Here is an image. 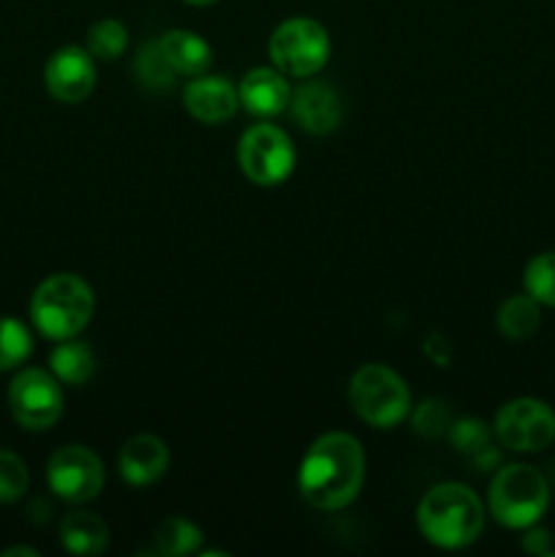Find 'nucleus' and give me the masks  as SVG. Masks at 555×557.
<instances>
[{
  "instance_id": "15",
  "label": "nucleus",
  "mask_w": 555,
  "mask_h": 557,
  "mask_svg": "<svg viewBox=\"0 0 555 557\" xmlns=\"http://www.w3.org/2000/svg\"><path fill=\"white\" fill-rule=\"evenodd\" d=\"M239 107L248 109L256 117H275L283 109H288L292 101V87L283 71L272 69H250L248 74L239 79Z\"/></svg>"
},
{
  "instance_id": "18",
  "label": "nucleus",
  "mask_w": 555,
  "mask_h": 557,
  "mask_svg": "<svg viewBox=\"0 0 555 557\" xmlns=\"http://www.w3.org/2000/svg\"><path fill=\"white\" fill-rule=\"evenodd\" d=\"M495 326L506 341H528L542 326V305L531 294H511L495 310Z\"/></svg>"
},
{
  "instance_id": "25",
  "label": "nucleus",
  "mask_w": 555,
  "mask_h": 557,
  "mask_svg": "<svg viewBox=\"0 0 555 557\" xmlns=\"http://www.w3.org/2000/svg\"><path fill=\"white\" fill-rule=\"evenodd\" d=\"M446 438H449V444L455 446L460 455L471 457L473 460V457L482 455L484 449H490L493 430H490L482 419L462 417V419H457V422L449 424V430H446Z\"/></svg>"
},
{
  "instance_id": "30",
  "label": "nucleus",
  "mask_w": 555,
  "mask_h": 557,
  "mask_svg": "<svg viewBox=\"0 0 555 557\" xmlns=\"http://www.w3.org/2000/svg\"><path fill=\"white\" fill-rule=\"evenodd\" d=\"M185 3L188 5H212V3H218V0H185Z\"/></svg>"
},
{
  "instance_id": "22",
  "label": "nucleus",
  "mask_w": 555,
  "mask_h": 557,
  "mask_svg": "<svg viewBox=\"0 0 555 557\" xmlns=\"http://www.w3.org/2000/svg\"><path fill=\"white\" fill-rule=\"evenodd\" d=\"M33 354V335L20 319H0V373L16 370Z\"/></svg>"
},
{
  "instance_id": "19",
  "label": "nucleus",
  "mask_w": 555,
  "mask_h": 557,
  "mask_svg": "<svg viewBox=\"0 0 555 557\" xmlns=\"http://www.w3.org/2000/svg\"><path fill=\"white\" fill-rule=\"evenodd\" d=\"M49 370H52V375L60 384L82 386L96 373V354H92L87 343L74 341V337L60 341V346L49 357Z\"/></svg>"
},
{
  "instance_id": "11",
  "label": "nucleus",
  "mask_w": 555,
  "mask_h": 557,
  "mask_svg": "<svg viewBox=\"0 0 555 557\" xmlns=\"http://www.w3.org/2000/svg\"><path fill=\"white\" fill-rule=\"evenodd\" d=\"M44 85L60 103H82L96 87V58L82 47H60L44 65Z\"/></svg>"
},
{
  "instance_id": "8",
  "label": "nucleus",
  "mask_w": 555,
  "mask_h": 557,
  "mask_svg": "<svg viewBox=\"0 0 555 557\" xmlns=\"http://www.w3.org/2000/svg\"><path fill=\"white\" fill-rule=\"evenodd\" d=\"M493 433L504 449L517 455H539L555 441V411L536 397H517L498 408Z\"/></svg>"
},
{
  "instance_id": "16",
  "label": "nucleus",
  "mask_w": 555,
  "mask_h": 557,
  "mask_svg": "<svg viewBox=\"0 0 555 557\" xmlns=\"http://www.w3.org/2000/svg\"><path fill=\"white\" fill-rule=\"evenodd\" d=\"M158 47L166 54L169 65L177 71V76H199L210 69L212 47L194 30H166L158 38Z\"/></svg>"
},
{
  "instance_id": "2",
  "label": "nucleus",
  "mask_w": 555,
  "mask_h": 557,
  "mask_svg": "<svg viewBox=\"0 0 555 557\" xmlns=\"http://www.w3.org/2000/svg\"><path fill=\"white\" fill-rule=\"evenodd\" d=\"M417 528L433 547L462 549L482 536L484 504L466 484H435L419 500Z\"/></svg>"
},
{
  "instance_id": "4",
  "label": "nucleus",
  "mask_w": 555,
  "mask_h": 557,
  "mask_svg": "<svg viewBox=\"0 0 555 557\" xmlns=\"http://www.w3.org/2000/svg\"><path fill=\"white\" fill-rule=\"evenodd\" d=\"M550 506V484L539 468L511 462L495 471L488 490V511L498 525L526 531L536 525Z\"/></svg>"
},
{
  "instance_id": "27",
  "label": "nucleus",
  "mask_w": 555,
  "mask_h": 557,
  "mask_svg": "<svg viewBox=\"0 0 555 557\" xmlns=\"http://www.w3.org/2000/svg\"><path fill=\"white\" fill-rule=\"evenodd\" d=\"M411 424L419 435H424V438H439V435H446V430H449L452 424L449 408L441 400L419 403L411 413Z\"/></svg>"
},
{
  "instance_id": "28",
  "label": "nucleus",
  "mask_w": 555,
  "mask_h": 557,
  "mask_svg": "<svg viewBox=\"0 0 555 557\" xmlns=\"http://www.w3.org/2000/svg\"><path fill=\"white\" fill-rule=\"evenodd\" d=\"M522 549L531 555H550L553 553V539L544 528H526V536H522Z\"/></svg>"
},
{
  "instance_id": "29",
  "label": "nucleus",
  "mask_w": 555,
  "mask_h": 557,
  "mask_svg": "<svg viewBox=\"0 0 555 557\" xmlns=\"http://www.w3.org/2000/svg\"><path fill=\"white\" fill-rule=\"evenodd\" d=\"M11 555H27V557H38L36 549H30V547H9V549H3V553H0V557H11Z\"/></svg>"
},
{
  "instance_id": "24",
  "label": "nucleus",
  "mask_w": 555,
  "mask_h": 557,
  "mask_svg": "<svg viewBox=\"0 0 555 557\" xmlns=\"http://www.w3.org/2000/svg\"><path fill=\"white\" fill-rule=\"evenodd\" d=\"M128 47V27L120 20H101L87 30V52L96 60H118Z\"/></svg>"
},
{
  "instance_id": "12",
  "label": "nucleus",
  "mask_w": 555,
  "mask_h": 557,
  "mask_svg": "<svg viewBox=\"0 0 555 557\" xmlns=\"http://www.w3.org/2000/svg\"><path fill=\"white\" fill-rule=\"evenodd\" d=\"M183 107L199 123L223 125L237 114L239 92L226 76L199 74L183 87Z\"/></svg>"
},
{
  "instance_id": "6",
  "label": "nucleus",
  "mask_w": 555,
  "mask_h": 557,
  "mask_svg": "<svg viewBox=\"0 0 555 557\" xmlns=\"http://www.w3.org/2000/svg\"><path fill=\"white\" fill-rule=\"evenodd\" d=\"M267 52L278 71L292 79H308L330 60V36L321 22L310 16H292L272 30Z\"/></svg>"
},
{
  "instance_id": "5",
  "label": "nucleus",
  "mask_w": 555,
  "mask_h": 557,
  "mask_svg": "<svg viewBox=\"0 0 555 557\" xmlns=\"http://www.w3.org/2000/svg\"><path fill=\"white\" fill-rule=\"evenodd\" d=\"M348 400L354 413L375 430L397 428L411 413L408 384L392 368L379 362L362 364L348 381Z\"/></svg>"
},
{
  "instance_id": "1",
  "label": "nucleus",
  "mask_w": 555,
  "mask_h": 557,
  "mask_svg": "<svg viewBox=\"0 0 555 557\" xmlns=\"http://www.w3.org/2000/svg\"><path fill=\"white\" fill-rule=\"evenodd\" d=\"M365 466V449L354 435L324 433L308 446L299 462V495L319 511L346 509L362 490Z\"/></svg>"
},
{
  "instance_id": "23",
  "label": "nucleus",
  "mask_w": 555,
  "mask_h": 557,
  "mask_svg": "<svg viewBox=\"0 0 555 557\" xmlns=\"http://www.w3.org/2000/svg\"><path fill=\"white\" fill-rule=\"evenodd\" d=\"M522 286L544 308H555V250L533 256L522 272Z\"/></svg>"
},
{
  "instance_id": "3",
  "label": "nucleus",
  "mask_w": 555,
  "mask_h": 557,
  "mask_svg": "<svg viewBox=\"0 0 555 557\" xmlns=\"http://www.w3.org/2000/svg\"><path fill=\"white\" fill-rule=\"evenodd\" d=\"M96 297L87 281L71 272H58L38 283L30 299V321L47 341H71L92 319Z\"/></svg>"
},
{
  "instance_id": "21",
  "label": "nucleus",
  "mask_w": 555,
  "mask_h": 557,
  "mask_svg": "<svg viewBox=\"0 0 555 557\" xmlns=\"http://www.w3.org/2000/svg\"><path fill=\"white\" fill-rule=\"evenodd\" d=\"M134 76L139 82V87H145L150 92L172 90L174 79H177V71L169 65L166 54L158 47V38L156 41H145L139 47V52L134 58Z\"/></svg>"
},
{
  "instance_id": "7",
  "label": "nucleus",
  "mask_w": 555,
  "mask_h": 557,
  "mask_svg": "<svg viewBox=\"0 0 555 557\" xmlns=\"http://www.w3.org/2000/svg\"><path fill=\"white\" fill-rule=\"evenodd\" d=\"M237 163L245 177L261 188H272L292 177L297 150L283 128L270 123H256L239 136Z\"/></svg>"
},
{
  "instance_id": "20",
  "label": "nucleus",
  "mask_w": 555,
  "mask_h": 557,
  "mask_svg": "<svg viewBox=\"0 0 555 557\" xmlns=\"http://www.w3.org/2000/svg\"><path fill=\"white\" fill-rule=\"evenodd\" d=\"M201 536L199 525H194L185 517H166L161 525L156 528L152 533V544H156V555L163 557H183V555H194L199 553Z\"/></svg>"
},
{
  "instance_id": "17",
  "label": "nucleus",
  "mask_w": 555,
  "mask_h": 557,
  "mask_svg": "<svg viewBox=\"0 0 555 557\" xmlns=\"http://www.w3.org/2000/svg\"><path fill=\"white\" fill-rule=\"evenodd\" d=\"M60 542L71 555H101L109 547V528L98 515L71 511L60 520Z\"/></svg>"
},
{
  "instance_id": "10",
  "label": "nucleus",
  "mask_w": 555,
  "mask_h": 557,
  "mask_svg": "<svg viewBox=\"0 0 555 557\" xmlns=\"http://www.w3.org/2000/svg\"><path fill=\"white\" fill-rule=\"evenodd\" d=\"M107 473L90 446H60L47 462V484L65 504H90L103 490Z\"/></svg>"
},
{
  "instance_id": "14",
  "label": "nucleus",
  "mask_w": 555,
  "mask_h": 557,
  "mask_svg": "<svg viewBox=\"0 0 555 557\" xmlns=\"http://www.w3.org/2000/svg\"><path fill=\"white\" fill-rule=\"evenodd\" d=\"M169 460H172L169 446L158 435L141 433L125 441L118 457V468L125 482L134 484V487H147L169 471Z\"/></svg>"
},
{
  "instance_id": "13",
  "label": "nucleus",
  "mask_w": 555,
  "mask_h": 557,
  "mask_svg": "<svg viewBox=\"0 0 555 557\" xmlns=\"http://www.w3.org/2000/svg\"><path fill=\"white\" fill-rule=\"evenodd\" d=\"M288 109H292L299 128L313 136L332 134L343 120V103L335 87L321 79H310V76L297 90H292Z\"/></svg>"
},
{
  "instance_id": "26",
  "label": "nucleus",
  "mask_w": 555,
  "mask_h": 557,
  "mask_svg": "<svg viewBox=\"0 0 555 557\" xmlns=\"http://www.w3.org/2000/svg\"><path fill=\"white\" fill-rule=\"evenodd\" d=\"M30 473L25 460L9 449H0V504H16L27 493Z\"/></svg>"
},
{
  "instance_id": "9",
  "label": "nucleus",
  "mask_w": 555,
  "mask_h": 557,
  "mask_svg": "<svg viewBox=\"0 0 555 557\" xmlns=\"http://www.w3.org/2000/svg\"><path fill=\"white\" fill-rule=\"evenodd\" d=\"M63 389L52 370L25 368L9 384V408L16 424L25 430H49L63 417Z\"/></svg>"
}]
</instances>
